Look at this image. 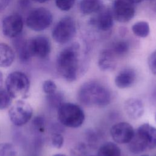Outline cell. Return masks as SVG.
<instances>
[{
  "instance_id": "cell-2",
  "label": "cell",
  "mask_w": 156,
  "mask_h": 156,
  "mask_svg": "<svg viewBox=\"0 0 156 156\" xmlns=\"http://www.w3.org/2000/svg\"><path fill=\"white\" fill-rule=\"evenodd\" d=\"M79 45L73 43L57 55L56 68L59 74L66 81L76 80L79 74Z\"/></svg>"
},
{
  "instance_id": "cell-5",
  "label": "cell",
  "mask_w": 156,
  "mask_h": 156,
  "mask_svg": "<svg viewBox=\"0 0 156 156\" xmlns=\"http://www.w3.org/2000/svg\"><path fill=\"white\" fill-rule=\"evenodd\" d=\"M5 86L12 99L25 98L30 88V80L24 73L13 71L6 77Z\"/></svg>"
},
{
  "instance_id": "cell-26",
  "label": "cell",
  "mask_w": 156,
  "mask_h": 156,
  "mask_svg": "<svg viewBox=\"0 0 156 156\" xmlns=\"http://www.w3.org/2000/svg\"><path fill=\"white\" fill-rule=\"evenodd\" d=\"M51 144L52 145L57 149L61 148L64 143V138L61 133L54 132L52 133L51 135Z\"/></svg>"
},
{
  "instance_id": "cell-35",
  "label": "cell",
  "mask_w": 156,
  "mask_h": 156,
  "mask_svg": "<svg viewBox=\"0 0 156 156\" xmlns=\"http://www.w3.org/2000/svg\"><path fill=\"white\" fill-rule=\"evenodd\" d=\"M52 156H67V155H66L65 154H55Z\"/></svg>"
},
{
  "instance_id": "cell-1",
  "label": "cell",
  "mask_w": 156,
  "mask_h": 156,
  "mask_svg": "<svg viewBox=\"0 0 156 156\" xmlns=\"http://www.w3.org/2000/svg\"><path fill=\"white\" fill-rule=\"evenodd\" d=\"M77 97L79 102L88 107H104L108 105L112 100L110 90L96 80L83 83L79 89Z\"/></svg>"
},
{
  "instance_id": "cell-11",
  "label": "cell",
  "mask_w": 156,
  "mask_h": 156,
  "mask_svg": "<svg viewBox=\"0 0 156 156\" xmlns=\"http://www.w3.org/2000/svg\"><path fill=\"white\" fill-rule=\"evenodd\" d=\"M112 13L113 18L117 21L129 22L135 15L134 4L130 0H115L113 4Z\"/></svg>"
},
{
  "instance_id": "cell-3",
  "label": "cell",
  "mask_w": 156,
  "mask_h": 156,
  "mask_svg": "<svg viewBox=\"0 0 156 156\" xmlns=\"http://www.w3.org/2000/svg\"><path fill=\"white\" fill-rule=\"evenodd\" d=\"M156 149V127L144 123L140 126L129 143V151L135 154Z\"/></svg>"
},
{
  "instance_id": "cell-13",
  "label": "cell",
  "mask_w": 156,
  "mask_h": 156,
  "mask_svg": "<svg viewBox=\"0 0 156 156\" xmlns=\"http://www.w3.org/2000/svg\"><path fill=\"white\" fill-rule=\"evenodd\" d=\"M95 17L90 20V24L95 26L98 29L102 31H108L113 26V16L112 10L107 8L102 7L98 12Z\"/></svg>"
},
{
  "instance_id": "cell-18",
  "label": "cell",
  "mask_w": 156,
  "mask_h": 156,
  "mask_svg": "<svg viewBox=\"0 0 156 156\" xmlns=\"http://www.w3.org/2000/svg\"><path fill=\"white\" fill-rule=\"evenodd\" d=\"M102 7L101 0H80L79 2V10L83 15L96 13Z\"/></svg>"
},
{
  "instance_id": "cell-10",
  "label": "cell",
  "mask_w": 156,
  "mask_h": 156,
  "mask_svg": "<svg viewBox=\"0 0 156 156\" xmlns=\"http://www.w3.org/2000/svg\"><path fill=\"white\" fill-rule=\"evenodd\" d=\"M24 26L22 16L18 13L9 15L2 21L3 35L9 38H15L21 35Z\"/></svg>"
},
{
  "instance_id": "cell-6",
  "label": "cell",
  "mask_w": 156,
  "mask_h": 156,
  "mask_svg": "<svg viewBox=\"0 0 156 156\" xmlns=\"http://www.w3.org/2000/svg\"><path fill=\"white\" fill-rule=\"evenodd\" d=\"M53 16L47 8L40 7L32 10L27 16L26 24L30 30L41 32L48 28L52 23Z\"/></svg>"
},
{
  "instance_id": "cell-28",
  "label": "cell",
  "mask_w": 156,
  "mask_h": 156,
  "mask_svg": "<svg viewBox=\"0 0 156 156\" xmlns=\"http://www.w3.org/2000/svg\"><path fill=\"white\" fill-rule=\"evenodd\" d=\"M34 129L39 132L44 131V119L42 116H36L32 121Z\"/></svg>"
},
{
  "instance_id": "cell-31",
  "label": "cell",
  "mask_w": 156,
  "mask_h": 156,
  "mask_svg": "<svg viewBox=\"0 0 156 156\" xmlns=\"http://www.w3.org/2000/svg\"><path fill=\"white\" fill-rule=\"evenodd\" d=\"M31 0H18V5L22 9H26L29 7Z\"/></svg>"
},
{
  "instance_id": "cell-14",
  "label": "cell",
  "mask_w": 156,
  "mask_h": 156,
  "mask_svg": "<svg viewBox=\"0 0 156 156\" xmlns=\"http://www.w3.org/2000/svg\"><path fill=\"white\" fill-rule=\"evenodd\" d=\"M136 78L135 71L131 68H125L118 73L115 79L116 86L121 89L130 87Z\"/></svg>"
},
{
  "instance_id": "cell-34",
  "label": "cell",
  "mask_w": 156,
  "mask_h": 156,
  "mask_svg": "<svg viewBox=\"0 0 156 156\" xmlns=\"http://www.w3.org/2000/svg\"><path fill=\"white\" fill-rule=\"evenodd\" d=\"M130 1L135 4H136V3H139V2H140L143 1V0H130Z\"/></svg>"
},
{
  "instance_id": "cell-7",
  "label": "cell",
  "mask_w": 156,
  "mask_h": 156,
  "mask_svg": "<svg viewBox=\"0 0 156 156\" xmlns=\"http://www.w3.org/2000/svg\"><path fill=\"white\" fill-rule=\"evenodd\" d=\"M76 34V26L74 19L70 16H65L54 27L52 37L55 42L63 44L69 42Z\"/></svg>"
},
{
  "instance_id": "cell-23",
  "label": "cell",
  "mask_w": 156,
  "mask_h": 156,
  "mask_svg": "<svg viewBox=\"0 0 156 156\" xmlns=\"http://www.w3.org/2000/svg\"><path fill=\"white\" fill-rule=\"evenodd\" d=\"M16 147L10 143H0V156H16Z\"/></svg>"
},
{
  "instance_id": "cell-17",
  "label": "cell",
  "mask_w": 156,
  "mask_h": 156,
  "mask_svg": "<svg viewBox=\"0 0 156 156\" xmlns=\"http://www.w3.org/2000/svg\"><path fill=\"white\" fill-rule=\"evenodd\" d=\"M15 54L13 49L5 43H0V67L8 68L14 62Z\"/></svg>"
},
{
  "instance_id": "cell-29",
  "label": "cell",
  "mask_w": 156,
  "mask_h": 156,
  "mask_svg": "<svg viewBox=\"0 0 156 156\" xmlns=\"http://www.w3.org/2000/svg\"><path fill=\"white\" fill-rule=\"evenodd\" d=\"M148 66L151 73L153 74L156 75V49L149 57Z\"/></svg>"
},
{
  "instance_id": "cell-30",
  "label": "cell",
  "mask_w": 156,
  "mask_h": 156,
  "mask_svg": "<svg viewBox=\"0 0 156 156\" xmlns=\"http://www.w3.org/2000/svg\"><path fill=\"white\" fill-rule=\"evenodd\" d=\"M10 1L11 0H0V13L9 6Z\"/></svg>"
},
{
  "instance_id": "cell-22",
  "label": "cell",
  "mask_w": 156,
  "mask_h": 156,
  "mask_svg": "<svg viewBox=\"0 0 156 156\" xmlns=\"http://www.w3.org/2000/svg\"><path fill=\"white\" fill-rule=\"evenodd\" d=\"M12 102V98L9 94L5 88H0V110H4L9 107Z\"/></svg>"
},
{
  "instance_id": "cell-33",
  "label": "cell",
  "mask_w": 156,
  "mask_h": 156,
  "mask_svg": "<svg viewBox=\"0 0 156 156\" xmlns=\"http://www.w3.org/2000/svg\"><path fill=\"white\" fill-rule=\"evenodd\" d=\"M31 1H34V2H38V3H41V4H42V3H44V2H47V1H48L49 0H31Z\"/></svg>"
},
{
  "instance_id": "cell-19",
  "label": "cell",
  "mask_w": 156,
  "mask_h": 156,
  "mask_svg": "<svg viewBox=\"0 0 156 156\" xmlns=\"http://www.w3.org/2000/svg\"><path fill=\"white\" fill-rule=\"evenodd\" d=\"M121 152L119 146L113 142L104 143L98 149L96 156H121Z\"/></svg>"
},
{
  "instance_id": "cell-16",
  "label": "cell",
  "mask_w": 156,
  "mask_h": 156,
  "mask_svg": "<svg viewBox=\"0 0 156 156\" xmlns=\"http://www.w3.org/2000/svg\"><path fill=\"white\" fill-rule=\"evenodd\" d=\"M124 110L128 116L132 119L140 118L144 113V108L142 101L136 98H130L124 103Z\"/></svg>"
},
{
  "instance_id": "cell-12",
  "label": "cell",
  "mask_w": 156,
  "mask_h": 156,
  "mask_svg": "<svg viewBox=\"0 0 156 156\" xmlns=\"http://www.w3.org/2000/svg\"><path fill=\"white\" fill-rule=\"evenodd\" d=\"M135 130L127 122H120L114 124L110 129L112 139L117 143H129L133 137Z\"/></svg>"
},
{
  "instance_id": "cell-27",
  "label": "cell",
  "mask_w": 156,
  "mask_h": 156,
  "mask_svg": "<svg viewBox=\"0 0 156 156\" xmlns=\"http://www.w3.org/2000/svg\"><path fill=\"white\" fill-rule=\"evenodd\" d=\"M43 90L46 94H51L57 91V85L52 80H46L43 83Z\"/></svg>"
},
{
  "instance_id": "cell-38",
  "label": "cell",
  "mask_w": 156,
  "mask_h": 156,
  "mask_svg": "<svg viewBox=\"0 0 156 156\" xmlns=\"http://www.w3.org/2000/svg\"><path fill=\"white\" fill-rule=\"evenodd\" d=\"M141 156H147V155H141Z\"/></svg>"
},
{
  "instance_id": "cell-4",
  "label": "cell",
  "mask_w": 156,
  "mask_h": 156,
  "mask_svg": "<svg viewBox=\"0 0 156 156\" xmlns=\"http://www.w3.org/2000/svg\"><path fill=\"white\" fill-rule=\"evenodd\" d=\"M57 118L62 126L77 128L83 123L85 113L79 105L71 102H63L57 108Z\"/></svg>"
},
{
  "instance_id": "cell-20",
  "label": "cell",
  "mask_w": 156,
  "mask_h": 156,
  "mask_svg": "<svg viewBox=\"0 0 156 156\" xmlns=\"http://www.w3.org/2000/svg\"><path fill=\"white\" fill-rule=\"evenodd\" d=\"M132 30L136 36L144 38L149 34L150 27L149 24L146 21H141L135 23L132 26Z\"/></svg>"
},
{
  "instance_id": "cell-37",
  "label": "cell",
  "mask_w": 156,
  "mask_h": 156,
  "mask_svg": "<svg viewBox=\"0 0 156 156\" xmlns=\"http://www.w3.org/2000/svg\"><path fill=\"white\" fill-rule=\"evenodd\" d=\"M155 121H156V114H155Z\"/></svg>"
},
{
  "instance_id": "cell-25",
  "label": "cell",
  "mask_w": 156,
  "mask_h": 156,
  "mask_svg": "<svg viewBox=\"0 0 156 156\" xmlns=\"http://www.w3.org/2000/svg\"><path fill=\"white\" fill-rule=\"evenodd\" d=\"M76 0H55V5L62 11H69L74 5Z\"/></svg>"
},
{
  "instance_id": "cell-8",
  "label": "cell",
  "mask_w": 156,
  "mask_h": 156,
  "mask_svg": "<svg viewBox=\"0 0 156 156\" xmlns=\"http://www.w3.org/2000/svg\"><path fill=\"white\" fill-rule=\"evenodd\" d=\"M9 116L12 123L17 127L27 124L33 115V108L31 105L23 100L16 101L9 108Z\"/></svg>"
},
{
  "instance_id": "cell-36",
  "label": "cell",
  "mask_w": 156,
  "mask_h": 156,
  "mask_svg": "<svg viewBox=\"0 0 156 156\" xmlns=\"http://www.w3.org/2000/svg\"><path fill=\"white\" fill-rule=\"evenodd\" d=\"M151 1L154 2V8H155V10H156V0H151Z\"/></svg>"
},
{
  "instance_id": "cell-32",
  "label": "cell",
  "mask_w": 156,
  "mask_h": 156,
  "mask_svg": "<svg viewBox=\"0 0 156 156\" xmlns=\"http://www.w3.org/2000/svg\"><path fill=\"white\" fill-rule=\"evenodd\" d=\"M2 84H3V74L2 72L0 71V88L3 87Z\"/></svg>"
},
{
  "instance_id": "cell-15",
  "label": "cell",
  "mask_w": 156,
  "mask_h": 156,
  "mask_svg": "<svg viewBox=\"0 0 156 156\" xmlns=\"http://www.w3.org/2000/svg\"><path fill=\"white\" fill-rule=\"evenodd\" d=\"M118 58L110 48L104 49L99 54L98 66L102 71L113 70L116 67Z\"/></svg>"
},
{
  "instance_id": "cell-24",
  "label": "cell",
  "mask_w": 156,
  "mask_h": 156,
  "mask_svg": "<svg viewBox=\"0 0 156 156\" xmlns=\"http://www.w3.org/2000/svg\"><path fill=\"white\" fill-rule=\"evenodd\" d=\"M63 95L60 93L55 92L54 93L51 94H47L46 101L48 102V104L54 108H57L60 106V105L63 103Z\"/></svg>"
},
{
  "instance_id": "cell-21",
  "label": "cell",
  "mask_w": 156,
  "mask_h": 156,
  "mask_svg": "<svg viewBox=\"0 0 156 156\" xmlns=\"http://www.w3.org/2000/svg\"><path fill=\"white\" fill-rule=\"evenodd\" d=\"M110 49L118 57H119L124 56L126 53H127L129 46L126 41H119L115 43Z\"/></svg>"
},
{
  "instance_id": "cell-9",
  "label": "cell",
  "mask_w": 156,
  "mask_h": 156,
  "mask_svg": "<svg viewBox=\"0 0 156 156\" xmlns=\"http://www.w3.org/2000/svg\"><path fill=\"white\" fill-rule=\"evenodd\" d=\"M27 47L31 57L46 58L51 52V46L49 40L45 36H36L26 41Z\"/></svg>"
},
{
  "instance_id": "cell-39",
  "label": "cell",
  "mask_w": 156,
  "mask_h": 156,
  "mask_svg": "<svg viewBox=\"0 0 156 156\" xmlns=\"http://www.w3.org/2000/svg\"><path fill=\"white\" fill-rule=\"evenodd\" d=\"M90 156H94V155H90Z\"/></svg>"
}]
</instances>
